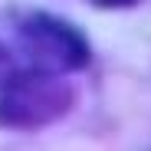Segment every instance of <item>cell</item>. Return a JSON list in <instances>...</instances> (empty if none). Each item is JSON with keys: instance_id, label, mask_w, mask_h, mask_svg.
Masks as SVG:
<instances>
[{"instance_id": "1", "label": "cell", "mask_w": 151, "mask_h": 151, "mask_svg": "<svg viewBox=\"0 0 151 151\" xmlns=\"http://www.w3.org/2000/svg\"><path fill=\"white\" fill-rule=\"evenodd\" d=\"M72 105V86L63 72L40 66L7 69L0 76V125L7 128H43L66 115Z\"/></svg>"}, {"instance_id": "2", "label": "cell", "mask_w": 151, "mask_h": 151, "mask_svg": "<svg viewBox=\"0 0 151 151\" xmlns=\"http://www.w3.org/2000/svg\"><path fill=\"white\" fill-rule=\"evenodd\" d=\"M17 43L27 53V59L49 72H79L89 66V40L72 27L69 20L53 13H23L17 20Z\"/></svg>"}, {"instance_id": "3", "label": "cell", "mask_w": 151, "mask_h": 151, "mask_svg": "<svg viewBox=\"0 0 151 151\" xmlns=\"http://www.w3.org/2000/svg\"><path fill=\"white\" fill-rule=\"evenodd\" d=\"M92 4H99V7H112V10H118V7H135V4H141V0H92Z\"/></svg>"}, {"instance_id": "4", "label": "cell", "mask_w": 151, "mask_h": 151, "mask_svg": "<svg viewBox=\"0 0 151 151\" xmlns=\"http://www.w3.org/2000/svg\"><path fill=\"white\" fill-rule=\"evenodd\" d=\"M7 69H10V56H7V49L0 46V76H4Z\"/></svg>"}]
</instances>
